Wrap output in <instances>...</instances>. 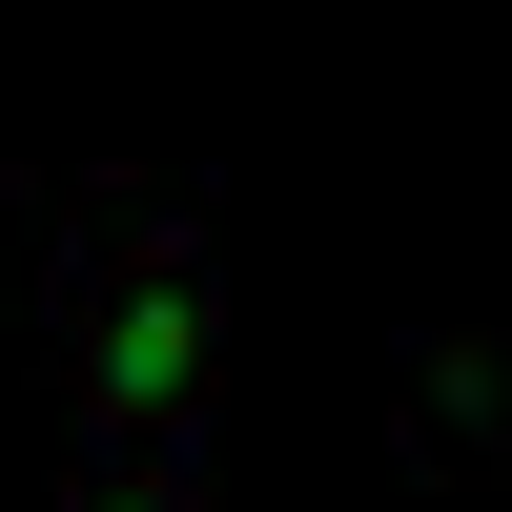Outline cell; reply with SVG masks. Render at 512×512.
<instances>
[{
	"label": "cell",
	"mask_w": 512,
	"mask_h": 512,
	"mask_svg": "<svg viewBox=\"0 0 512 512\" xmlns=\"http://www.w3.org/2000/svg\"><path fill=\"white\" fill-rule=\"evenodd\" d=\"M390 431H410V472H492V349L472 328H410L390 349Z\"/></svg>",
	"instance_id": "obj_2"
},
{
	"label": "cell",
	"mask_w": 512,
	"mask_h": 512,
	"mask_svg": "<svg viewBox=\"0 0 512 512\" xmlns=\"http://www.w3.org/2000/svg\"><path fill=\"white\" fill-rule=\"evenodd\" d=\"M205 369H226V287H205L185 205L103 226V246H82V431H103V451H185Z\"/></svg>",
	"instance_id": "obj_1"
},
{
	"label": "cell",
	"mask_w": 512,
	"mask_h": 512,
	"mask_svg": "<svg viewBox=\"0 0 512 512\" xmlns=\"http://www.w3.org/2000/svg\"><path fill=\"white\" fill-rule=\"evenodd\" d=\"M62 512H205V472H185V451H103V431H82Z\"/></svg>",
	"instance_id": "obj_3"
}]
</instances>
